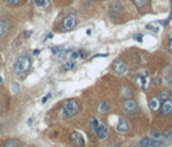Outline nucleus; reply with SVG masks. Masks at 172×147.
Returning a JSON list of instances; mask_svg holds the SVG:
<instances>
[{
	"mask_svg": "<svg viewBox=\"0 0 172 147\" xmlns=\"http://www.w3.org/2000/svg\"><path fill=\"white\" fill-rule=\"evenodd\" d=\"M3 146L4 147H21V142H19L17 138H8V139L4 141Z\"/></svg>",
	"mask_w": 172,
	"mask_h": 147,
	"instance_id": "14",
	"label": "nucleus"
},
{
	"mask_svg": "<svg viewBox=\"0 0 172 147\" xmlns=\"http://www.w3.org/2000/svg\"><path fill=\"white\" fill-rule=\"evenodd\" d=\"M70 141L75 147H84V145H85L83 135L80 134L79 132H76V130L70 133Z\"/></svg>",
	"mask_w": 172,
	"mask_h": 147,
	"instance_id": "7",
	"label": "nucleus"
},
{
	"mask_svg": "<svg viewBox=\"0 0 172 147\" xmlns=\"http://www.w3.org/2000/svg\"><path fill=\"white\" fill-rule=\"evenodd\" d=\"M74 66H75V62H74V61H67V62L63 63L62 70L63 71H69V70H71V68H74Z\"/></svg>",
	"mask_w": 172,
	"mask_h": 147,
	"instance_id": "21",
	"label": "nucleus"
},
{
	"mask_svg": "<svg viewBox=\"0 0 172 147\" xmlns=\"http://www.w3.org/2000/svg\"><path fill=\"white\" fill-rule=\"evenodd\" d=\"M133 39H135V40H137L138 43H141V41H142V35H141V34L133 35Z\"/></svg>",
	"mask_w": 172,
	"mask_h": 147,
	"instance_id": "30",
	"label": "nucleus"
},
{
	"mask_svg": "<svg viewBox=\"0 0 172 147\" xmlns=\"http://www.w3.org/2000/svg\"><path fill=\"white\" fill-rule=\"evenodd\" d=\"M146 29H148V30H153L154 32H158V29H157V27H154L153 25H146Z\"/></svg>",
	"mask_w": 172,
	"mask_h": 147,
	"instance_id": "31",
	"label": "nucleus"
},
{
	"mask_svg": "<svg viewBox=\"0 0 172 147\" xmlns=\"http://www.w3.org/2000/svg\"><path fill=\"white\" fill-rule=\"evenodd\" d=\"M31 30H26V31H25V36H26V38H30V36H31Z\"/></svg>",
	"mask_w": 172,
	"mask_h": 147,
	"instance_id": "33",
	"label": "nucleus"
},
{
	"mask_svg": "<svg viewBox=\"0 0 172 147\" xmlns=\"http://www.w3.org/2000/svg\"><path fill=\"white\" fill-rule=\"evenodd\" d=\"M170 97H171V92L168 89H163L162 92L159 93V97L158 98L160 99V102H164V101H167V99H170Z\"/></svg>",
	"mask_w": 172,
	"mask_h": 147,
	"instance_id": "17",
	"label": "nucleus"
},
{
	"mask_svg": "<svg viewBox=\"0 0 172 147\" xmlns=\"http://www.w3.org/2000/svg\"><path fill=\"white\" fill-rule=\"evenodd\" d=\"M51 97H52V94H51V93H48V94H47V96H44V97H43V99H41V102H43V103H45V102L48 101V99H51Z\"/></svg>",
	"mask_w": 172,
	"mask_h": 147,
	"instance_id": "29",
	"label": "nucleus"
},
{
	"mask_svg": "<svg viewBox=\"0 0 172 147\" xmlns=\"http://www.w3.org/2000/svg\"><path fill=\"white\" fill-rule=\"evenodd\" d=\"M1 85H3V77L0 76V87H1Z\"/></svg>",
	"mask_w": 172,
	"mask_h": 147,
	"instance_id": "37",
	"label": "nucleus"
},
{
	"mask_svg": "<svg viewBox=\"0 0 172 147\" xmlns=\"http://www.w3.org/2000/svg\"><path fill=\"white\" fill-rule=\"evenodd\" d=\"M0 147H4V146H0Z\"/></svg>",
	"mask_w": 172,
	"mask_h": 147,
	"instance_id": "39",
	"label": "nucleus"
},
{
	"mask_svg": "<svg viewBox=\"0 0 172 147\" xmlns=\"http://www.w3.org/2000/svg\"><path fill=\"white\" fill-rule=\"evenodd\" d=\"M12 29V22L9 19H0V38H4L9 34Z\"/></svg>",
	"mask_w": 172,
	"mask_h": 147,
	"instance_id": "8",
	"label": "nucleus"
},
{
	"mask_svg": "<svg viewBox=\"0 0 172 147\" xmlns=\"http://www.w3.org/2000/svg\"><path fill=\"white\" fill-rule=\"evenodd\" d=\"M61 51H62V46H61V45H56V46L52 48V53H53V54H58Z\"/></svg>",
	"mask_w": 172,
	"mask_h": 147,
	"instance_id": "26",
	"label": "nucleus"
},
{
	"mask_svg": "<svg viewBox=\"0 0 172 147\" xmlns=\"http://www.w3.org/2000/svg\"><path fill=\"white\" fill-rule=\"evenodd\" d=\"M78 52H79V57H80V58H85V57L88 55L87 52H85V51H83V49H79Z\"/></svg>",
	"mask_w": 172,
	"mask_h": 147,
	"instance_id": "27",
	"label": "nucleus"
},
{
	"mask_svg": "<svg viewBox=\"0 0 172 147\" xmlns=\"http://www.w3.org/2000/svg\"><path fill=\"white\" fill-rule=\"evenodd\" d=\"M135 84L138 88L146 90L150 87V77H149V72L148 71H140L135 77Z\"/></svg>",
	"mask_w": 172,
	"mask_h": 147,
	"instance_id": "3",
	"label": "nucleus"
},
{
	"mask_svg": "<svg viewBox=\"0 0 172 147\" xmlns=\"http://www.w3.org/2000/svg\"><path fill=\"white\" fill-rule=\"evenodd\" d=\"M136 147H140V146H136Z\"/></svg>",
	"mask_w": 172,
	"mask_h": 147,
	"instance_id": "38",
	"label": "nucleus"
},
{
	"mask_svg": "<svg viewBox=\"0 0 172 147\" xmlns=\"http://www.w3.org/2000/svg\"><path fill=\"white\" fill-rule=\"evenodd\" d=\"M110 110H111V105H110L109 102H106V101L100 102L98 106H97V111H98L101 115H105V113L110 112Z\"/></svg>",
	"mask_w": 172,
	"mask_h": 147,
	"instance_id": "12",
	"label": "nucleus"
},
{
	"mask_svg": "<svg viewBox=\"0 0 172 147\" xmlns=\"http://www.w3.org/2000/svg\"><path fill=\"white\" fill-rule=\"evenodd\" d=\"M31 58L29 57V55H19L17 57V59H16L14 65H13V71H14V74L17 75L19 77H25L26 76V74L29 72V70L31 68Z\"/></svg>",
	"mask_w": 172,
	"mask_h": 147,
	"instance_id": "2",
	"label": "nucleus"
},
{
	"mask_svg": "<svg viewBox=\"0 0 172 147\" xmlns=\"http://www.w3.org/2000/svg\"><path fill=\"white\" fill-rule=\"evenodd\" d=\"M168 51L172 54V34L170 35V39H168Z\"/></svg>",
	"mask_w": 172,
	"mask_h": 147,
	"instance_id": "28",
	"label": "nucleus"
},
{
	"mask_svg": "<svg viewBox=\"0 0 172 147\" xmlns=\"http://www.w3.org/2000/svg\"><path fill=\"white\" fill-rule=\"evenodd\" d=\"M150 141H151L150 137H144V138H141V139H140L138 146H140V147H149V145H150Z\"/></svg>",
	"mask_w": 172,
	"mask_h": 147,
	"instance_id": "19",
	"label": "nucleus"
},
{
	"mask_svg": "<svg viewBox=\"0 0 172 147\" xmlns=\"http://www.w3.org/2000/svg\"><path fill=\"white\" fill-rule=\"evenodd\" d=\"M89 123H91V128H92L93 132H95L96 128H97V125H98V120H97V119H95V118H91Z\"/></svg>",
	"mask_w": 172,
	"mask_h": 147,
	"instance_id": "24",
	"label": "nucleus"
},
{
	"mask_svg": "<svg viewBox=\"0 0 172 147\" xmlns=\"http://www.w3.org/2000/svg\"><path fill=\"white\" fill-rule=\"evenodd\" d=\"M32 54H34V55H39V54H40V49H34Z\"/></svg>",
	"mask_w": 172,
	"mask_h": 147,
	"instance_id": "34",
	"label": "nucleus"
},
{
	"mask_svg": "<svg viewBox=\"0 0 172 147\" xmlns=\"http://www.w3.org/2000/svg\"><path fill=\"white\" fill-rule=\"evenodd\" d=\"M9 7H19L25 3V0H5Z\"/></svg>",
	"mask_w": 172,
	"mask_h": 147,
	"instance_id": "20",
	"label": "nucleus"
},
{
	"mask_svg": "<svg viewBox=\"0 0 172 147\" xmlns=\"http://www.w3.org/2000/svg\"><path fill=\"white\" fill-rule=\"evenodd\" d=\"M122 10V5L119 1H114L111 4V7H110V14H111V17H115L116 14H119Z\"/></svg>",
	"mask_w": 172,
	"mask_h": 147,
	"instance_id": "15",
	"label": "nucleus"
},
{
	"mask_svg": "<svg viewBox=\"0 0 172 147\" xmlns=\"http://www.w3.org/2000/svg\"><path fill=\"white\" fill-rule=\"evenodd\" d=\"M78 23V18L74 14H69L67 17H65L61 22V26H60V32H67V31H71L74 27L76 26Z\"/></svg>",
	"mask_w": 172,
	"mask_h": 147,
	"instance_id": "4",
	"label": "nucleus"
},
{
	"mask_svg": "<svg viewBox=\"0 0 172 147\" xmlns=\"http://www.w3.org/2000/svg\"><path fill=\"white\" fill-rule=\"evenodd\" d=\"M160 115L163 116H168L170 113H172V99H167V101L162 102L160 105Z\"/></svg>",
	"mask_w": 172,
	"mask_h": 147,
	"instance_id": "10",
	"label": "nucleus"
},
{
	"mask_svg": "<svg viewBox=\"0 0 172 147\" xmlns=\"http://www.w3.org/2000/svg\"><path fill=\"white\" fill-rule=\"evenodd\" d=\"M91 34H92V31H91V29H88L87 30V35H91Z\"/></svg>",
	"mask_w": 172,
	"mask_h": 147,
	"instance_id": "36",
	"label": "nucleus"
},
{
	"mask_svg": "<svg viewBox=\"0 0 172 147\" xmlns=\"http://www.w3.org/2000/svg\"><path fill=\"white\" fill-rule=\"evenodd\" d=\"M150 138H151V139H157V141H164L166 138H167V135L160 134V133H153Z\"/></svg>",
	"mask_w": 172,
	"mask_h": 147,
	"instance_id": "22",
	"label": "nucleus"
},
{
	"mask_svg": "<svg viewBox=\"0 0 172 147\" xmlns=\"http://www.w3.org/2000/svg\"><path fill=\"white\" fill-rule=\"evenodd\" d=\"M98 57H107V54H97V55H95V58H98Z\"/></svg>",
	"mask_w": 172,
	"mask_h": 147,
	"instance_id": "35",
	"label": "nucleus"
},
{
	"mask_svg": "<svg viewBox=\"0 0 172 147\" xmlns=\"http://www.w3.org/2000/svg\"><path fill=\"white\" fill-rule=\"evenodd\" d=\"M123 109L127 113H136L138 111V105L135 99L128 98V99H124L123 102Z\"/></svg>",
	"mask_w": 172,
	"mask_h": 147,
	"instance_id": "6",
	"label": "nucleus"
},
{
	"mask_svg": "<svg viewBox=\"0 0 172 147\" xmlns=\"http://www.w3.org/2000/svg\"><path fill=\"white\" fill-rule=\"evenodd\" d=\"M135 3H136V5H137V8H138V9H141V8H144V7H145L146 0H135Z\"/></svg>",
	"mask_w": 172,
	"mask_h": 147,
	"instance_id": "25",
	"label": "nucleus"
},
{
	"mask_svg": "<svg viewBox=\"0 0 172 147\" xmlns=\"http://www.w3.org/2000/svg\"><path fill=\"white\" fill-rule=\"evenodd\" d=\"M129 128H131V126H129V121L127 120V119H124V118L119 119L118 125H116V130H118V132H120V133L128 132Z\"/></svg>",
	"mask_w": 172,
	"mask_h": 147,
	"instance_id": "11",
	"label": "nucleus"
},
{
	"mask_svg": "<svg viewBox=\"0 0 172 147\" xmlns=\"http://www.w3.org/2000/svg\"><path fill=\"white\" fill-rule=\"evenodd\" d=\"M113 70H114L116 74H119V75L124 74V72H126V70H127L126 62H124L123 59H116V61H114V63H113Z\"/></svg>",
	"mask_w": 172,
	"mask_h": 147,
	"instance_id": "9",
	"label": "nucleus"
},
{
	"mask_svg": "<svg viewBox=\"0 0 172 147\" xmlns=\"http://www.w3.org/2000/svg\"><path fill=\"white\" fill-rule=\"evenodd\" d=\"M163 145V141H157V139H151L149 147H160Z\"/></svg>",
	"mask_w": 172,
	"mask_h": 147,
	"instance_id": "23",
	"label": "nucleus"
},
{
	"mask_svg": "<svg viewBox=\"0 0 172 147\" xmlns=\"http://www.w3.org/2000/svg\"><path fill=\"white\" fill-rule=\"evenodd\" d=\"M160 105H162V102L158 97H151L150 101H149V107L151 111H158L160 109Z\"/></svg>",
	"mask_w": 172,
	"mask_h": 147,
	"instance_id": "13",
	"label": "nucleus"
},
{
	"mask_svg": "<svg viewBox=\"0 0 172 147\" xmlns=\"http://www.w3.org/2000/svg\"><path fill=\"white\" fill-rule=\"evenodd\" d=\"M34 4L39 8H48L49 7V0H32Z\"/></svg>",
	"mask_w": 172,
	"mask_h": 147,
	"instance_id": "18",
	"label": "nucleus"
},
{
	"mask_svg": "<svg viewBox=\"0 0 172 147\" xmlns=\"http://www.w3.org/2000/svg\"><path fill=\"white\" fill-rule=\"evenodd\" d=\"M120 96L124 97L126 99L131 98V97H132V89H131V88H128V87H123L120 89Z\"/></svg>",
	"mask_w": 172,
	"mask_h": 147,
	"instance_id": "16",
	"label": "nucleus"
},
{
	"mask_svg": "<svg viewBox=\"0 0 172 147\" xmlns=\"http://www.w3.org/2000/svg\"><path fill=\"white\" fill-rule=\"evenodd\" d=\"M79 110H80V102L76 98H71L61 106L60 115H61V118L66 120V119L74 118L79 112Z\"/></svg>",
	"mask_w": 172,
	"mask_h": 147,
	"instance_id": "1",
	"label": "nucleus"
},
{
	"mask_svg": "<svg viewBox=\"0 0 172 147\" xmlns=\"http://www.w3.org/2000/svg\"><path fill=\"white\" fill-rule=\"evenodd\" d=\"M95 133L98 139H106L107 135H109V128H107L106 123L102 120H98V125H97Z\"/></svg>",
	"mask_w": 172,
	"mask_h": 147,
	"instance_id": "5",
	"label": "nucleus"
},
{
	"mask_svg": "<svg viewBox=\"0 0 172 147\" xmlns=\"http://www.w3.org/2000/svg\"><path fill=\"white\" fill-rule=\"evenodd\" d=\"M167 79H168V81H170V83H172V66H171V68H170V72H168Z\"/></svg>",
	"mask_w": 172,
	"mask_h": 147,
	"instance_id": "32",
	"label": "nucleus"
}]
</instances>
